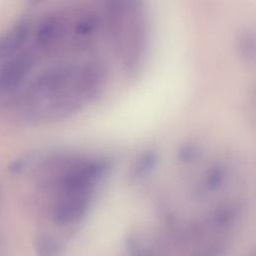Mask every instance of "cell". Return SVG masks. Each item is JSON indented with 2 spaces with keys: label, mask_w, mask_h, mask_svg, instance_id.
<instances>
[{
  "label": "cell",
  "mask_w": 256,
  "mask_h": 256,
  "mask_svg": "<svg viewBox=\"0 0 256 256\" xmlns=\"http://www.w3.org/2000/svg\"><path fill=\"white\" fill-rule=\"evenodd\" d=\"M103 80V67L96 62L58 66L35 80L27 93V102L38 113L66 115L91 100Z\"/></svg>",
  "instance_id": "cell-1"
},
{
  "label": "cell",
  "mask_w": 256,
  "mask_h": 256,
  "mask_svg": "<svg viewBox=\"0 0 256 256\" xmlns=\"http://www.w3.org/2000/svg\"><path fill=\"white\" fill-rule=\"evenodd\" d=\"M34 63V55L24 51L13 55L0 68V90L11 92L17 89L30 72Z\"/></svg>",
  "instance_id": "cell-2"
},
{
  "label": "cell",
  "mask_w": 256,
  "mask_h": 256,
  "mask_svg": "<svg viewBox=\"0 0 256 256\" xmlns=\"http://www.w3.org/2000/svg\"><path fill=\"white\" fill-rule=\"evenodd\" d=\"M70 28L64 15H51L43 19L36 31L37 45L42 49H51L66 39Z\"/></svg>",
  "instance_id": "cell-3"
},
{
  "label": "cell",
  "mask_w": 256,
  "mask_h": 256,
  "mask_svg": "<svg viewBox=\"0 0 256 256\" xmlns=\"http://www.w3.org/2000/svg\"><path fill=\"white\" fill-rule=\"evenodd\" d=\"M30 26L26 21H19L0 36V61L9 58L25 44L29 37Z\"/></svg>",
  "instance_id": "cell-4"
}]
</instances>
